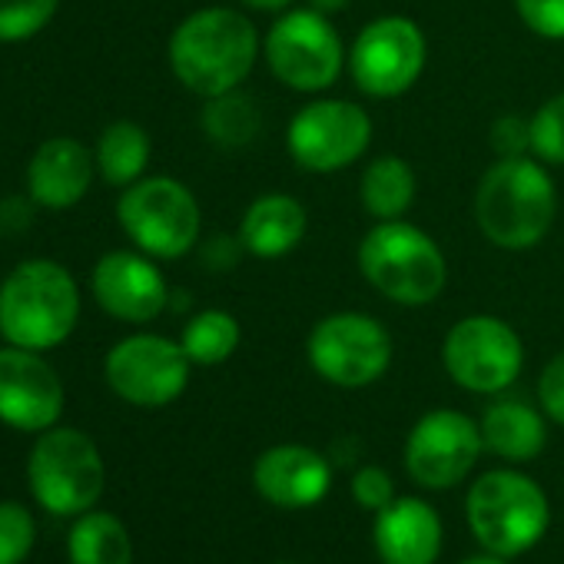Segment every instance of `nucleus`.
Returning <instances> with one entry per match:
<instances>
[{
    "label": "nucleus",
    "mask_w": 564,
    "mask_h": 564,
    "mask_svg": "<svg viewBox=\"0 0 564 564\" xmlns=\"http://www.w3.org/2000/svg\"><path fill=\"white\" fill-rule=\"evenodd\" d=\"M166 57L173 77L189 94L209 100L239 90L259 57V34L242 11L203 8L176 24Z\"/></svg>",
    "instance_id": "obj_1"
},
{
    "label": "nucleus",
    "mask_w": 564,
    "mask_h": 564,
    "mask_svg": "<svg viewBox=\"0 0 564 564\" xmlns=\"http://www.w3.org/2000/svg\"><path fill=\"white\" fill-rule=\"evenodd\" d=\"M557 216V189L534 156H498L478 180L475 223L481 236L508 252L538 246Z\"/></svg>",
    "instance_id": "obj_2"
},
{
    "label": "nucleus",
    "mask_w": 564,
    "mask_h": 564,
    "mask_svg": "<svg viewBox=\"0 0 564 564\" xmlns=\"http://www.w3.org/2000/svg\"><path fill=\"white\" fill-rule=\"evenodd\" d=\"M80 319V290L57 259H28L0 282V336L18 349L64 346Z\"/></svg>",
    "instance_id": "obj_3"
},
{
    "label": "nucleus",
    "mask_w": 564,
    "mask_h": 564,
    "mask_svg": "<svg viewBox=\"0 0 564 564\" xmlns=\"http://www.w3.org/2000/svg\"><path fill=\"white\" fill-rule=\"evenodd\" d=\"M359 269L376 293L409 310L435 303L448 282V262L438 242L405 219H379L362 236Z\"/></svg>",
    "instance_id": "obj_4"
},
{
    "label": "nucleus",
    "mask_w": 564,
    "mask_h": 564,
    "mask_svg": "<svg viewBox=\"0 0 564 564\" xmlns=\"http://www.w3.org/2000/svg\"><path fill=\"white\" fill-rule=\"evenodd\" d=\"M465 514L475 541L501 557H518L534 547L551 521L541 485L511 468L485 471L468 491Z\"/></svg>",
    "instance_id": "obj_5"
},
{
    "label": "nucleus",
    "mask_w": 564,
    "mask_h": 564,
    "mask_svg": "<svg viewBox=\"0 0 564 564\" xmlns=\"http://www.w3.org/2000/svg\"><path fill=\"white\" fill-rule=\"evenodd\" d=\"M262 54L272 77L296 94L329 90L349 64L339 31L316 8H290L279 14L262 41Z\"/></svg>",
    "instance_id": "obj_6"
},
{
    "label": "nucleus",
    "mask_w": 564,
    "mask_h": 564,
    "mask_svg": "<svg viewBox=\"0 0 564 564\" xmlns=\"http://www.w3.org/2000/svg\"><path fill=\"white\" fill-rule=\"evenodd\" d=\"M120 229L153 259H180L199 242L203 213L193 189L173 176H147L130 183L117 203Z\"/></svg>",
    "instance_id": "obj_7"
},
{
    "label": "nucleus",
    "mask_w": 564,
    "mask_h": 564,
    "mask_svg": "<svg viewBox=\"0 0 564 564\" xmlns=\"http://www.w3.org/2000/svg\"><path fill=\"white\" fill-rule=\"evenodd\" d=\"M31 491L51 514H84L104 495V458L80 429H47L28 462Z\"/></svg>",
    "instance_id": "obj_8"
},
{
    "label": "nucleus",
    "mask_w": 564,
    "mask_h": 564,
    "mask_svg": "<svg viewBox=\"0 0 564 564\" xmlns=\"http://www.w3.org/2000/svg\"><path fill=\"white\" fill-rule=\"evenodd\" d=\"M310 366L339 389H366L392 366V336L369 313H333L319 319L306 343Z\"/></svg>",
    "instance_id": "obj_9"
},
{
    "label": "nucleus",
    "mask_w": 564,
    "mask_h": 564,
    "mask_svg": "<svg viewBox=\"0 0 564 564\" xmlns=\"http://www.w3.org/2000/svg\"><path fill=\"white\" fill-rule=\"evenodd\" d=\"M429 64V41L412 18L369 21L349 47V74L366 97L395 100L409 94Z\"/></svg>",
    "instance_id": "obj_10"
},
{
    "label": "nucleus",
    "mask_w": 564,
    "mask_h": 564,
    "mask_svg": "<svg viewBox=\"0 0 564 564\" xmlns=\"http://www.w3.org/2000/svg\"><path fill=\"white\" fill-rule=\"evenodd\" d=\"M442 366L455 386L475 395H498L521 376L524 346L518 333L488 313L458 319L442 343Z\"/></svg>",
    "instance_id": "obj_11"
},
{
    "label": "nucleus",
    "mask_w": 564,
    "mask_h": 564,
    "mask_svg": "<svg viewBox=\"0 0 564 564\" xmlns=\"http://www.w3.org/2000/svg\"><path fill=\"white\" fill-rule=\"evenodd\" d=\"M372 143V117L349 100H313L286 127V150L306 173H339Z\"/></svg>",
    "instance_id": "obj_12"
},
{
    "label": "nucleus",
    "mask_w": 564,
    "mask_h": 564,
    "mask_svg": "<svg viewBox=\"0 0 564 564\" xmlns=\"http://www.w3.org/2000/svg\"><path fill=\"white\" fill-rule=\"evenodd\" d=\"M189 356L180 343L153 333L120 339L104 362L107 386L137 409H163L176 402L189 382Z\"/></svg>",
    "instance_id": "obj_13"
},
{
    "label": "nucleus",
    "mask_w": 564,
    "mask_h": 564,
    "mask_svg": "<svg viewBox=\"0 0 564 564\" xmlns=\"http://www.w3.org/2000/svg\"><path fill=\"white\" fill-rule=\"evenodd\" d=\"M485 448L481 425L455 409L425 412L405 442V468L415 485L445 491L455 488Z\"/></svg>",
    "instance_id": "obj_14"
},
{
    "label": "nucleus",
    "mask_w": 564,
    "mask_h": 564,
    "mask_svg": "<svg viewBox=\"0 0 564 564\" xmlns=\"http://www.w3.org/2000/svg\"><path fill=\"white\" fill-rule=\"evenodd\" d=\"M64 415V382L31 349H0V422L18 432H47Z\"/></svg>",
    "instance_id": "obj_15"
},
{
    "label": "nucleus",
    "mask_w": 564,
    "mask_h": 564,
    "mask_svg": "<svg viewBox=\"0 0 564 564\" xmlns=\"http://www.w3.org/2000/svg\"><path fill=\"white\" fill-rule=\"evenodd\" d=\"M90 290L107 316L133 326L153 323L170 303L163 272L156 269L153 256L140 249H113L100 256L90 272Z\"/></svg>",
    "instance_id": "obj_16"
},
{
    "label": "nucleus",
    "mask_w": 564,
    "mask_h": 564,
    "mask_svg": "<svg viewBox=\"0 0 564 564\" xmlns=\"http://www.w3.org/2000/svg\"><path fill=\"white\" fill-rule=\"evenodd\" d=\"M256 491L275 508H313L333 488V465L316 448L306 445H275L265 448L252 465Z\"/></svg>",
    "instance_id": "obj_17"
},
{
    "label": "nucleus",
    "mask_w": 564,
    "mask_h": 564,
    "mask_svg": "<svg viewBox=\"0 0 564 564\" xmlns=\"http://www.w3.org/2000/svg\"><path fill=\"white\" fill-rule=\"evenodd\" d=\"M97 156L74 137L44 140L28 163V196L44 209L77 206L94 183Z\"/></svg>",
    "instance_id": "obj_18"
},
{
    "label": "nucleus",
    "mask_w": 564,
    "mask_h": 564,
    "mask_svg": "<svg viewBox=\"0 0 564 564\" xmlns=\"http://www.w3.org/2000/svg\"><path fill=\"white\" fill-rule=\"evenodd\" d=\"M382 564H435L442 551V518L422 498H395L372 528Z\"/></svg>",
    "instance_id": "obj_19"
},
{
    "label": "nucleus",
    "mask_w": 564,
    "mask_h": 564,
    "mask_svg": "<svg viewBox=\"0 0 564 564\" xmlns=\"http://www.w3.org/2000/svg\"><path fill=\"white\" fill-rule=\"evenodd\" d=\"M306 206L290 193H262L239 223V246L256 259H279L306 236Z\"/></svg>",
    "instance_id": "obj_20"
},
{
    "label": "nucleus",
    "mask_w": 564,
    "mask_h": 564,
    "mask_svg": "<svg viewBox=\"0 0 564 564\" xmlns=\"http://www.w3.org/2000/svg\"><path fill=\"white\" fill-rule=\"evenodd\" d=\"M481 438L485 448L495 452L505 462H531L541 455L547 442V429L541 412L518 399L491 402L481 415Z\"/></svg>",
    "instance_id": "obj_21"
},
{
    "label": "nucleus",
    "mask_w": 564,
    "mask_h": 564,
    "mask_svg": "<svg viewBox=\"0 0 564 564\" xmlns=\"http://www.w3.org/2000/svg\"><path fill=\"white\" fill-rule=\"evenodd\" d=\"M415 170L402 160V156H376L359 180V196L366 213L379 223V219H402V213H409L412 199H415Z\"/></svg>",
    "instance_id": "obj_22"
},
{
    "label": "nucleus",
    "mask_w": 564,
    "mask_h": 564,
    "mask_svg": "<svg viewBox=\"0 0 564 564\" xmlns=\"http://www.w3.org/2000/svg\"><path fill=\"white\" fill-rule=\"evenodd\" d=\"M70 564H133L123 521L110 511H84L67 538Z\"/></svg>",
    "instance_id": "obj_23"
},
{
    "label": "nucleus",
    "mask_w": 564,
    "mask_h": 564,
    "mask_svg": "<svg viewBox=\"0 0 564 564\" xmlns=\"http://www.w3.org/2000/svg\"><path fill=\"white\" fill-rule=\"evenodd\" d=\"M97 170L110 186L127 189L130 183L143 180V170L150 163V137L133 120L110 123L97 140Z\"/></svg>",
    "instance_id": "obj_24"
},
{
    "label": "nucleus",
    "mask_w": 564,
    "mask_h": 564,
    "mask_svg": "<svg viewBox=\"0 0 564 564\" xmlns=\"http://www.w3.org/2000/svg\"><path fill=\"white\" fill-rule=\"evenodd\" d=\"M259 127H262V117H259L256 100L239 90L209 97L203 107V133L216 147H226V150L249 147L259 137Z\"/></svg>",
    "instance_id": "obj_25"
},
{
    "label": "nucleus",
    "mask_w": 564,
    "mask_h": 564,
    "mask_svg": "<svg viewBox=\"0 0 564 564\" xmlns=\"http://www.w3.org/2000/svg\"><path fill=\"white\" fill-rule=\"evenodd\" d=\"M239 339H242V329L232 313L203 310L183 326L180 346L193 366H219L239 349Z\"/></svg>",
    "instance_id": "obj_26"
},
{
    "label": "nucleus",
    "mask_w": 564,
    "mask_h": 564,
    "mask_svg": "<svg viewBox=\"0 0 564 564\" xmlns=\"http://www.w3.org/2000/svg\"><path fill=\"white\" fill-rule=\"evenodd\" d=\"M61 0H0V44L37 37L57 14Z\"/></svg>",
    "instance_id": "obj_27"
},
{
    "label": "nucleus",
    "mask_w": 564,
    "mask_h": 564,
    "mask_svg": "<svg viewBox=\"0 0 564 564\" xmlns=\"http://www.w3.org/2000/svg\"><path fill=\"white\" fill-rule=\"evenodd\" d=\"M531 153L541 163L564 166V94L544 100L531 117Z\"/></svg>",
    "instance_id": "obj_28"
},
{
    "label": "nucleus",
    "mask_w": 564,
    "mask_h": 564,
    "mask_svg": "<svg viewBox=\"0 0 564 564\" xmlns=\"http://www.w3.org/2000/svg\"><path fill=\"white\" fill-rule=\"evenodd\" d=\"M37 528L24 505L0 501V564H21L34 547Z\"/></svg>",
    "instance_id": "obj_29"
},
{
    "label": "nucleus",
    "mask_w": 564,
    "mask_h": 564,
    "mask_svg": "<svg viewBox=\"0 0 564 564\" xmlns=\"http://www.w3.org/2000/svg\"><path fill=\"white\" fill-rule=\"evenodd\" d=\"M514 11L531 34L564 41V0H514Z\"/></svg>",
    "instance_id": "obj_30"
},
{
    "label": "nucleus",
    "mask_w": 564,
    "mask_h": 564,
    "mask_svg": "<svg viewBox=\"0 0 564 564\" xmlns=\"http://www.w3.org/2000/svg\"><path fill=\"white\" fill-rule=\"evenodd\" d=\"M352 495H356V501L362 505V508H369V511H382V508H389L399 495H395V481H392V475L386 471V468H379V465H366V468H359L356 475H352Z\"/></svg>",
    "instance_id": "obj_31"
},
{
    "label": "nucleus",
    "mask_w": 564,
    "mask_h": 564,
    "mask_svg": "<svg viewBox=\"0 0 564 564\" xmlns=\"http://www.w3.org/2000/svg\"><path fill=\"white\" fill-rule=\"evenodd\" d=\"M491 150L498 156H528L531 153V120L505 113L491 127Z\"/></svg>",
    "instance_id": "obj_32"
},
{
    "label": "nucleus",
    "mask_w": 564,
    "mask_h": 564,
    "mask_svg": "<svg viewBox=\"0 0 564 564\" xmlns=\"http://www.w3.org/2000/svg\"><path fill=\"white\" fill-rule=\"evenodd\" d=\"M538 402L547 419L564 425V349L541 369L538 379Z\"/></svg>",
    "instance_id": "obj_33"
},
{
    "label": "nucleus",
    "mask_w": 564,
    "mask_h": 564,
    "mask_svg": "<svg viewBox=\"0 0 564 564\" xmlns=\"http://www.w3.org/2000/svg\"><path fill=\"white\" fill-rule=\"evenodd\" d=\"M239 4L262 11V14H286L293 8V0H239Z\"/></svg>",
    "instance_id": "obj_34"
},
{
    "label": "nucleus",
    "mask_w": 564,
    "mask_h": 564,
    "mask_svg": "<svg viewBox=\"0 0 564 564\" xmlns=\"http://www.w3.org/2000/svg\"><path fill=\"white\" fill-rule=\"evenodd\" d=\"M310 8H316L319 14L333 18V14H339V11L349 8V0H310Z\"/></svg>",
    "instance_id": "obj_35"
},
{
    "label": "nucleus",
    "mask_w": 564,
    "mask_h": 564,
    "mask_svg": "<svg viewBox=\"0 0 564 564\" xmlns=\"http://www.w3.org/2000/svg\"><path fill=\"white\" fill-rule=\"evenodd\" d=\"M462 564H508V557H501V554H495V551H485V554L465 557Z\"/></svg>",
    "instance_id": "obj_36"
},
{
    "label": "nucleus",
    "mask_w": 564,
    "mask_h": 564,
    "mask_svg": "<svg viewBox=\"0 0 564 564\" xmlns=\"http://www.w3.org/2000/svg\"><path fill=\"white\" fill-rule=\"evenodd\" d=\"M275 564H296V561H275Z\"/></svg>",
    "instance_id": "obj_37"
}]
</instances>
